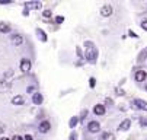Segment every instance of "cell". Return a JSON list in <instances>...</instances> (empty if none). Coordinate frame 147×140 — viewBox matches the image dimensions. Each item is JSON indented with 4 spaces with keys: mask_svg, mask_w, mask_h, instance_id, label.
Returning a JSON list of instances; mask_svg holds the SVG:
<instances>
[{
    "mask_svg": "<svg viewBox=\"0 0 147 140\" xmlns=\"http://www.w3.org/2000/svg\"><path fill=\"white\" fill-rule=\"evenodd\" d=\"M95 85H96V79L95 77H90L89 79V86L90 88H95Z\"/></svg>",
    "mask_w": 147,
    "mask_h": 140,
    "instance_id": "d6986e66",
    "label": "cell"
},
{
    "mask_svg": "<svg viewBox=\"0 0 147 140\" xmlns=\"http://www.w3.org/2000/svg\"><path fill=\"white\" fill-rule=\"evenodd\" d=\"M0 140H10V139H7V137H0Z\"/></svg>",
    "mask_w": 147,
    "mask_h": 140,
    "instance_id": "f546056e",
    "label": "cell"
},
{
    "mask_svg": "<svg viewBox=\"0 0 147 140\" xmlns=\"http://www.w3.org/2000/svg\"><path fill=\"white\" fill-rule=\"evenodd\" d=\"M42 7V5H41V2H28V3H25V9L29 12V10H32V9H41Z\"/></svg>",
    "mask_w": 147,
    "mask_h": 140,
    "instance_id": "ba28073f",
    "label": "cell"
},
{
    "mask_svg": "<svg viewBox=\"0 0 147 140\" xmlns=\"http://www.w3.org/2000/svg\"><path fill=\"white\" fill-rule=\"evenodd\" d=\"M42 15H44V18H50V16H51V10H50V9H47V10H44V12H42Z\"/></svg>",
    "mask_w": 147,
    "mask_h": 140,
    "instance_id": "44dd1931",
    "label": "cell"
},
{
    "mask_svg": "<svg viewBox=\"0 0 147 140\" xmlns=\"http://www.w3.org/2000/svg\"><path fill=\"white\" fill-rule=\"evenodd\" d=\"M102 139L103 140H115V136L112 133H103L102 134Z\"/></svg>",
    "mask_w": 147,
    "mask_h": 140,
    "instance_id": "ac0fdd59",
    "label": "cell"
},
{
    "mask_svg": "<svg viewBox=\"0 0 147 140\" xmlns=\"http://www.w3.org/2000/svg\"><path fill=\"white\" fill-rule=\"evenodd\" d=\"M134 105H136L138 110L147 111V102H146V101H143V99H136V101H134Z\"/></svg>",
    "mask_w": 147,
    "mask_h": 140,
    "instance_id": "8fae6325",
    "label": "cell"
},
{
    "mask_svg": "<svg viewBox=\"0 0 147 140\" xmlns=\"http://www.w3.org/2000/svg\"><path fill=\"white\" fill-rule=\"evenodd\" d=\"M0 32H2V34H7V32H10V25L2 22V24H0Z\"/></svg>",
    "mask_w": 147,
    "mask_h": 140,
    "instance_id": "9a60e30c",
    "label": "cell"
},
{
    "mask_svg": "<svg viewBox=\"0 0 147 140\" xmlns=\"http://www.w3.org/2000/svg\"><path fill=\"white\" fill-rule=\"evenodd\" d=\"M130 127H131V120L130 118H125L124 121H121V124L118 126V130L119 131H127Z\"/></svg>",
    "mask_w": 147,
    "mask_h": 140,
    "instance_id": "8992f818",
    "label": "cell"
},
{
    "mask_svg": "<svg viewBox=\"0 0 147 140\" xmlns=\"http://www.w3.org/2000/svg\"><path fill=\"white\" fill-rule=\"evenodd\" d=\"M88 130H89V133H98L100 130V124L98 121H90L88 124Z\"/></svg>",
    "mask_w": 147,
    "mask_h": 140,
    "instance_id": "52a82bcc",
    "label": "cell"
},
{
    "mask_svg": "<svg viewBox=\"0 0 147 140\" xmlns=\"http://www.w3.org/2000/svg\"><path fill=\"white\" fill-rule=\"evenodd\" d=\"M80 121V120H79V117L77 115H74V117H71L70 118V121H69V126H70V129H74L76 126H77V123Z\"/></svg>",
    "mask_w": 147,
    "mask_h": 140,
    "instance_id": "2e32d148",
    "label": "cell"
},
{
    "mask_svg": "<svg viewBox=\"0 0 147 140\" xmlns=\"http://www.w3.org/2000/svg\"><path fill=\"white\" fill-rule=\"evenodd\" d=\"M12 105H24V96L22 95H16L12 98Z\"/></svg>",
    "mask_w": 147,
    "mask_h": 140,
    "instance_id": "4fadbf2b",
    "label": "cell"
},
{
    "mask_svg": "<svg viewBox=\"0 0 147 140\" xmlns=\"http://www.w3.org/2000/svg\"><path fill=\"white\" fill-rule=\"evenodd\" d=\"M10 2H9V0H5V2H3V0H0V5H9Z\"/></svg>",
    "mask_w": 147,
    "mask_h": 140,
    "instance_id": "4316f807",
    "label": "cell"
},
{
    "mask_svg": "<svg viewBox=\"0 0 147 140\" xmlns=\"http://www.w3.org/2000/svg\"><path fill=\"white\" fill-rule=\"evenodd\" d=\"M128 35H130V37H133V38H137V37H138V35H137L136 32H133V31H128Z\"/></svg>",
    "mask_w": 147,
    "mask_h": 140,
    "instance_id": "cb8c5ba5",
    "label": "cell"
},
{
    "mask_svg": "<svg viewBox=\"0 0 147 140\" xmlns=\"http://www.w3.org/2000/svg\"><path fill=\"white\" fill-rule=\"evenodd\" d=\"M146 58H147V48H146V50H143V51L138 54L137 60H138V62H143V60H146Z\"/></svg>",
    "mask_w": 147,
    "mask_h": 140,
    "instance_id": "e0dca14e",
    "label": "cell"
},
{
    "mask_svg": "<svg viewBox=\"0 0 147 140\" xmlns=\"http://www.w3.org/2000/svg\"><path fill=\"white\" fill-rule=\"evenodd\" d=\"M112 13H114V9H112L111 5H103V6L100 7V15H102L103 18H109Z\"/></svg>",
    "mask_w": 147,
    "mask_h": 140,
    "instance_id": "3957f363",
    "label": "cell"
},
{
    "mask_svg": "<svg viewBox=\"0 0 147 140\" xmlns=\"http://www.w3.org/2000/svg\"><path fill=\"white\" fill-rule=\"evenodd\" d=\"M85 57L88 62L90 63H95L96 58H98V50L95 47V44L92 41H86L85 43Z\"/></svg>",
    "mask_w": 147,
    "mask_h": 140,
    "instance_id": "6da1fadb",
    "label": "cell"
},
{
    "mask_svg": "<svg viewBox=\"0 0 147 140\" xmlns=\"http://www.w3.org/2000/svg\"><path fill=\"white\" fill-rule=\"evenodd\" d=\"M134 79H136V82H144L147 79V72L146 70H137L136 74H134Z\"/></svg>",
    "mask_w": 147,
    "mask_h": 140,
    "instance_id": "277c9868",
    "label": "cell"
},
{
    "mask_svg": "<svg viewBox=\"0 0 147 140\" xmlns=\"http://www.w3.org/2000/svg\"><path fill=\"white\" fill-rule=\"evenodd\" d=\"M5 130H6V126H5L3 123H0V134H3Z\"/></svg>",
    "mask_w": 147,
    "mask_h": 140,
    "instance_id": "7402d4cb",
    "label": "cell"
},
{
    "mask_svg": "<svg viewBox=\"0 0 147 140\" xmlns=\"http://www.w3.org/2000/svg\"><path fill=\"white\" fill-rule=\"evenodd\" d=\"M63 22H64V18L63 16H57L55 18V24H63Z\"/></svg>",
    "mask_w": 147,
    "mask_h": 140,
    "instance_id": "ffe728a7",
    "label": "cell"
},
{
    "mask_svg": "<svg viewBox=\"0 0 147 140\" xmlns=\"http://www.w3.org/2000/svg\"><path fill=\"white\" fill-rule=\"evenodd\" d=\"M50 129H51V123H50V121H47V120L41 121V123H39V127H38V130H39L41 133H48V131H50Z\"/></svg>",
    "mask_w": 147,
    "mask_h": 140,
    "instance_id": "5b68a950",
    "label": "cell"
},
{
    "mask_svg": "<svg viewBox=\"0 0 147 140\" xmlns=\"http://www.w3.org/2000/svg\"><path fill=\"white\" fill-rule=\"evenodd\" d=\"M28 15H29V12L26 9H24V16H28Z\"/></svg>",
    "mask_w": 147,
    "mask_h": 140,
    "instance_id": "83f0119b",
    "label": "cell"
},
{
    "mask_svg": "<svg viewBox=\"0 0 147 140\" xmlns=\"http://www.w3.org/2000/svg\"><path fill=\"white\" fill-rule=\"evenodd\" d=\"M10 140H24V137H20V136H13Z\"/></svg>",
    "mask_w": 147,
    "mask_h": 140,
    "instance_id": "484cf974",
    "label": "cell"
},
{
    "mask_svg": "<svg viewBox=\"0 0 147 140\" xmlns=\"http://www.w3.org/2000/svg\"><path fill=\"white\" fill-rule=\"evenodd\" d=\"M22 43H24V38H22V35H18V34L12 35V44H13L15 47L22 45Z\"/></svg>",
    "mask_w": 147,
    "mask_h": 140,
    "instance_id": "30bf717a",
    "label": "cell"
},
{
    "mask_svg": "<svg viewBox=\"0 0 147 140\" xmlns=\"http://www.w3.org/2000/svg\"><path fill=\"white\" fill-rule=\"evenodd\" d=\"M93 112H95V115H103L105 112H107V110H105V107H103V105L98 104V105H95V107H93Z\"/></svg>",
    "mask_w": 147,
    "mask_h": 140,
    "instance_id": "7c38bea8",
    "label": "cell"
},
{
    "mask_svg": "<svg viewBox=\"0 0 147 140\" xmlns=\"http://www.w3.org/2000/svg\"><path fill=\"white\" fill-rule=\"evenodd\" d=\"M42 101H44V96H42V93L35 92V93L32 95V102H34L35 105H41V104H42Z\"/></svg>",
    "mask_w": 147,
    "mask_h": 140,
    "instance_id": "9c48e42d",
    "label": "cell"
},
{
    "mask_svg": "<svg viewBox=\"0 0 147 140\" xmlns=\"http://www.w3.org/2000/svg\"><path fill=\"white\" fill-rule=\"evenodd\" d=\"M32 67V63H31V60L29 58H22L20 60V64H19V69L22 70L24 73H28Z\"/></svg>",
    "mask_w": 147,
    "mask_h": 140,
    "instance_id": "7a4b0ae2",
    "label": "cell"
},
{
    "mask_svg": "<svg viewBox=\"0 0 147 140\" xmlns=\"http://www.w3.org/2000/svg\"><path fill=\"white\" fill-rule=\"evenodd\" d=\"M146 63H147V60H146Z\"/></svg>",
    "mask_w": 147,
    "mask_h": 140,
    "instance_id": "1f68e13d",
    "label": "cell"
},
{
    "mask_svg": "<svg viewBox=\"0 0 147 140\" xmlns=\"http://www.w3.org/2000/svg\"><path fill=\"white\" fill-rule=\"evenodd\" d=\"M34 91V88L32 86H29V88H26V92H32Z\"/></svg>",
    "mask_w": 147,
    "mask_h": 140,
    "instance_id": "f1b7e54d",
    "label": "cell"
},
{
    "mask_svg": "<svg viewBox=\"0 0 147 140\" xmlns=\"http://www.w3.org/2000/svg\"><path fill=\"white\" fill-rule=\"evenodd\" d=\"M141 28H143L144 31H147V19H146V21H143V22H141Z\"/></svg>",
    "mask_w": 147,
    "mask_h": 140,
    "instance_id": "603a6c76",
    "label": "cell"
},
{
    "mask_svg": "<svg viewBox=\"0 0 147 140\" xmlns=\"http://www.w3.org/2000/svg\"><path fill=\"white\" fill-rule=\"evenodd\" d=\"M144 91H146V92H147V82H146V83H144Z\"/></svg>",
    "mask_w": 147,
    "mask_h": 140,
    "instance_id": "4dcf8cb0",
    "label": "cell"
},
{
    "mask_svg": "<svg viewBox=\"0 0 147 140\" xmlns=\"http://www.w3.org/2000/svg\"><path fill=\"white\" fill-rule=\"evenodd\" d=\"M24 140H34V137L31 134H26V136H24Z\"/></svg>",
    "mask_w": 147,
    "mask_h": 140,
    "instance_id": "d4e9b609",
    "label": "cell"
},
{
    "mask_svg": "<svg viewBox=\"0 0 147 140\" xmlns=\"http://www.w3.org/2000/svg\"><path fill=\"white\" fill-rule=\"evenodd\" d=\"M36 35H38V38H39L42 43H47V39H48V38H47V35H45V32H44L42 29H39V28H38V29H36Z\"/></svg>",
    "mask_w": 147,
    "mask_h": 140,
    "instance_id": "5bb4252c",
    "label": "cell"
}]
</instances>
